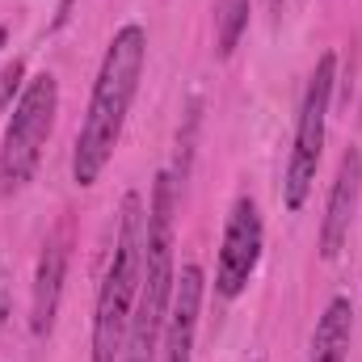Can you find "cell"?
<instances>
[{
  "label": "cell",
  "mask_w": 362,
  "mask_h": 362,
  "mask_svg": "<svg viewBox=\"0 0 362 362\" xmlns=\"http://www.w3.org/2000/svg\"><path fill=\"white\" fill-rule=\"evenodd\" d=\"M144 64H148V34H144V25L131 21L110 38L105 59L93 81L89 114H85V122L76 131V148H72V181L76 185H97V177L105 173V165L122 139L131 101L139 93Z\"/></svg>",
  "instance_id": "6da1fadb"
},
{
  "label": "cell",
  "mask_w": 362,
  "mask_h": 362,
  "mask_svg": "<svg viewBox=\"0 0 362 362\" xmlns=\"http://www.w3.org/2000/svg\"><path fill=\"white\" fill-rule=\"evenodd\" d=\"M173 177L160 173L152 185V202H148V232H144V274H139V295H135V312H131V329H127V346L122 362H152L160 350V333L169 320V303H173Z\"/></svg>",
  "instance_id": "7a4b0ae2"
},
{
  "label": "cell",
  "mask_w": 362,
  "mask_h": 362,
  "mask_svg": "<svg viewBox=\"0 0 362 362\" xmlns=\"http://www.w3.org/2000/svg\"><path fill=\"white\" fill-rule=\"evenodd\" d=\"M144 232H148V211H144V198L131 189L122 198L114 253H110V266H105V282L97 291L93 362H122L135 295H139V274H144Z\"/></svg>",
  "instance_id": "3957f363"
},
{
  "label": "cell",
  "mask_w": 362,
  "mask_h": 362,
  "mask_svg": "<svg viewBox=\"0 0 362 362\" xmlns=\"http://www.w3.org/2000/svg\"><path fill=\"white\" fill-rule=\"evenodd\" d=\"M55 110H59V85L51 72H38L25 85L13 118H8V131H4V148H0V189L4 194L25 189L30 177L38 173L42 148L55 127Z\"/></svg>",
  "instance_id": "277c9868"
},
{
  "label": "cell",
  "mask_w": 362,
  "mask_h": 362,
  "mask_svg": "<svg viewBox=\"0 0 362 362\" xmlns=\"http://www.w3.org/2000/svg\"><path fill=\"white\" fill-rule=\"evenodd\" d=\"M333 85H337V55L325 51L316 59V72L308 81L299 122H295V144H291V160H286V177H282L286 211H303V202L316 185V169H320V156H325V122H329Z\"/></svg>",
  "instance_id": "5b68a950"
},
{
  "label": "cell",
  "mask_w": 362,
  "mask_h": 362,
  "mask_svg": "<svg viewBox=\"0 0 362 362\" xmlns=\"http://www.w3.org/2000/svg\"><path fill=\"white\" fill-rule=\"evenodd\" d=\"M262 240H266L262 211L245 194L228 211V228H223V245H219V262H215V295L236 299L249 286V278H253L257 262H262Z\"/></svg>",
  "instance_id": "8992f818"
},
{
  "label": "cell",
  "mask_w": 362,
  "mask_h": 362,
  "mask_svg": "<svg viewBox=\"0 0 362 362\" xmlns=\"http://www.w3.org/2000/svg\"><path fill=\"white\" fill-rule=\"evenodd\" d=\"M198 308H202V270L189 262L181 266L177 286H173V303H169V320L160 333V362H194V337H198Z\"/></svg>",
  "instance_id": "52a82bcc"
},
{
  "label": "cell",
  "mask_w": 362,
  "mask_h": 362,
  "mask_svg": "<svg viewBox=\"0 0 362 362\" xmlns=\"http://www.w3.org/2000/svg\"><path fill=\"white\" fill-rule=\"evenodd\" d=\"M358 189H362V152L350 148L337 165V177L329 189V206H325V223H320V257L333 262L350 236V219L358 206Z\"/></svg>",
  "instance_id": "ba28073f"
},
{
  "label": "cell",
  "mask_w": 362,
  "mask_h": 362,
  "mask_svg": "<svg viewBox=\"0 0 362 362\" xmlns=\"http://www.w3.org/2000/svg\"><path fill=\"white\" fill-rule=\"evenodd\" d=\"M64 274H68V240L51 236L42 257H38V274H34V299H30V333L47 337L55 329V312H59V295H64Z\"/></svg>",
  "instance_id": "9c48e42d"
},
{
  "label": "cell",
  "mask_w": 362,
  "mask_h": 362,
  "mask_svg": "<svg viewBox=\"0 0 362 362\" xmlns=\"http://www.w3.org/2000/svg\"><path fill=\"white\" fill-rule=\"evenodd\" d=\"M350 333H354V308L346 295L329 299L320 325H316V337H312V362H346L350 354Z\"/></svg>",
  "instance_id": "30bf717a"
},
{
  "label": "cell",
  "mask_w": 362,
  "mask_h": 362,
  "mask_svg": "<svg viewBox=\"0 0 362 362\" xmlns=\"http://www.w3.org/2000/svg\"><path fill=\"white\" fill-rule=\"evenodd\" d=\"M249 4L253 0H215V47L223 59L240 47V34L249 25Z\"/></svg>",
  "instance_id": "8fae6325"
},
{
  "label": "cell",
  "mask_w": 362,
  "mask_h": 362,
  "mask_svg": "<svg viewBox=\"0 0 362 362\" xmlns=\"http://www.w3.org/2000/svg\"><path fill=\"white\" fill-rule=\"evenodd\" d=\"M21 72H25V64H21V59H13V64L4 68V76H0V105H8L13 89L21 85Z\"/></svg>",
  "instance_id": "7c38bea8"
},
{
  "label": "cell",
  "mask_w": 362,
  "mask_h": 362,
  "mask_svg": "<svg viewBox=\"0 0 362 362\" xmlns=\"http://www.w3.org/2000/svg\"><path fill=\"white\" fill-rule=\"evenodd\" d=\"M4 38H8V34H4V25H0V47H4Z\"/></svg>",
  "instance_id": "4fadbf2b"
},
{
  "label": "cell",
  "mask_w": 362,
  "mask_h": 362,
  "mask_svg": "<svg viewBox=\"0 0 362 362\" xmlns=\"http://www.w3.org/2000/svg\"><path fill=\"white\" fill-rule=\"evenodd\" d=\"M270 4H274V8H282V0H270Z\"/></svg>",
  "instance_id": "5bb4252c"
}]
</instances>
